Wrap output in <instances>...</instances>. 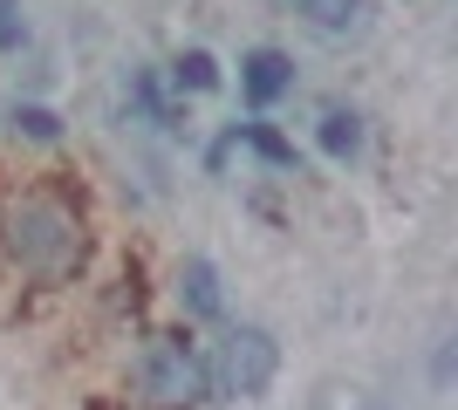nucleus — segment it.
Returning a JSON list of instances; mask_svg holds the SVG:
<instances>
[{
  "instance_id": "nucleus-1",
  "label": "nucleus",
  "mask_w": 458,
  "mask_h": 410,
  "mask_svg": "<svg viewBox=\"0 0 458 410\" xmlns=\"http://www.w3.org/2000/svg\"><path fill=\"white\" fill-rule=\"evenodd\" d=\"M7 254H14L21 273L35 280H62V273L82 260V219L48 192H28L7 213Z\"/></svg>"
},
{
  "instance_id": "nucleus-2",
  "label": "nucleus",
  "mask_w": 458,
  "mask_h": 410,
  "mask_svg": "<svg viewBox=\"0 0 458 410\" xmlns=\"http://www.w3.org/2000/svg\"><path fill=\"white\" fill-rule=\"evenodd\" d=\"M206 383H212V370L199 363V349L185 335H157L151 349L137 356V397L151 410H191L206 397Z\"/></svg>"
},
{
  "instance_id": "nucleus-3",
  "label": "nucleus",
  "mask_w": 458,
  "mask_h": 410,
  "mask_svg": "<svg viewBox=\"0 0 458 410\" xmlns=\"http://www.w3.org/2000/svg\"><path fill=\"white\" fill-rule=\"evenodd\" d=\"M274 370H281V342H274L267 329L240 322V329L219 342V390L226 397H267Z\"/></svg>"
},
{
  "instance_id": "nucleus-4",
  "label": "nucleus",
  "mask_w": 458,
  "mask_h": 410,
  "mask_svg": "<svg viewBox=\"0 0 458 410\" xmlns=\"http://www.w3.org/2000/svg\"><path fill=\"white\" fill-rule=\"evenodd\" d=\"M287 89H294V62H287L281 48H253V55H240V96H247V110H274Z\"/></svg>"
},
{
  "instance_id": "nucleus-5",
  "label": "nucleus",
  "mask_w": 458,
  "mask_h": 410,
  "mask_svg": "<svg viewBox=\"0 0 458 410\" xmlns=\"http://www.w3.org/2000/svg\"><path fill=\"white\" fill-rule=\"evenodd\" d=\"M178 294H185V308L199 314V322H219V267L212 260H185V273H178Z\"/></svg>"
},
{
  "instance_id": "nucleus-6",
  "label": "nucleus",
  "mask_w": 458,
  "mask_h": 410,
  "mask_svg": "<svg viewBox=\"0 0 458 410\" xmlns=\"http://www.w3.org/2000/svg\"><path fill=\"white\" fill-rule=\"evenodd\" d=\"M315 144H322L335 164H349V157L363 151V117H356V110H328V117L315 123Z\"/></svg>"
},
{
  "instance_id": "nucleus-7",
  "label": "nucleus",
  "mask_w": 458,
  "mask_h": 410,
  "mask_svg": "<svg viewBox=\"0 0 458 410\" xmlns=\"http://www.w3.org/2000/svg\"><path fill=\"white\" fill-rule=\"evenodd\" d=\"M172 82H178V96H212V89H219V62H212L206 48H185V55L172 62Z\"/></svg>"
},
{
  "instance_id": "nucleus-8",
  "label": "nucleus",
  "mask_w": 458,
  "mask_h": 410,
  "mask_svg": "<svg viewBox=\"0 0 458 410\" xmlns=\"http://www.w3.org/2000/svg\"><path fill=\"white\" fill-rule=\"evenodd\" d=\"M226 144H247V151H260L267 164H281V172L294 164V144H287L281 130H267V123H233V130H226Z\"/></svg>"
},
{
  "instance_id": "nucleus-9",
  "label": "nucleus",
  "mask_w": 458,
  "mask_h": 410,
  "mask_svg": "<svg viewBox=\"0 0 458 410\" xmlns=\"http://www.w3.org/2000/svg\"><path fill=\"white\" fill-rule=\"evenodd\" d=\"M14 130L35 137V144H55V137H62V117H55V110H41V103H21V110H14Z\"/></svg>"
},
{
  "instance_id": "nucleus-10",
  "label": "nucleus",
  "mask_w": 458,
  "mask_h": 410,
  "mask_svg": "<svg viewBox=\"0 0 458 410\" xmlns=\"http://www.w3.org/2000/svg\"><path fill=\"white\" fill-rule=\"evenodd\" d=\"M131 96H137V110H144L151 123H178V110L165 103V89H157V76H151V69H144V76L131 82Z\"/></svg>"
},
{
  "instance_id": "nucleus-11",
  "label": "nucleus",
  "mask_w": 458,
  "mask_h": 410,
  "mask_svg": "<svg viewBox=\"0 0 458 410\" xmlns=\"http://www.w3.org/2000/svg\"><path fill=\"white\" fill-rule=\"evenodd\" d=\"M21 41H28V14H21V0H0V55H14Z\"/></svg>"
}]
</instances>
